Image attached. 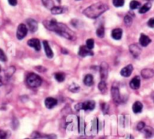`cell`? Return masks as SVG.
Listing matches in <instances>:
<instances>
[{
  "label": "cell",
  "instance_id": "cell-1",
  "mask_svg": "<svg viewBox=\"0 0 154 139\" xmlns=\"http://www.w3.org/2000/svg\"><path fill=\"white\" fill-rule=\"evenodd\" d=\"M43 24L48 30L54 32L58 35H60V36L66 38V39L74 40L75 38L74 32L71 31L65 24L59 23L55 19L45 20L43 22Z\"/></svg>",
  "mask_w": 154,
  "mask_h": 139
},
{
  "label": "cell",
  "instance_id": "cell-2",
  "mask_svg": "<svg viewBox=\"0 0 154 139\" xmlns=\"http://www.w3.org/2000/svg\"><path fill=\"white\" fill-rule=\"evenodd\" d=\"M108 9H109V7L106 4L102 2H97L86 8L83 12V14L89 18L95 19L101 16Z\"/></svg>",
  "mask_w": 154,
  "mask_h": 139
},
{
  "label": "cell",
  "instance_id": "cell-3",
  "mask_svg": "<svg viewBox=\"0 0 154 139\" xmlns=\"http://www.w3.org/2000/svg\"><path fill=\"white\" fill-rule=\"evenodd\" d=\"M42 83V79L41 77L35 73H30L27 78V84L30 87L36 88L41 86Z\"/></svg>",
  "mask_w": 154,
  "mask_h": 139
},
{
  "label": "cell",
  "instance_id": "cell-4",
  "mask_svg": "<svg viewBox=\"0 0 154 139\" xmlns=\"http://www.w3.org/2000/svg\"><path fill=\"white\" fill-rule=\"evenodd\" d=\"M96 107V102L93 100H88L84 102L78 103L75 105V109L77 111L84 110V111H92Z\"/></svg>",
  "mask_w": 154,
  "mask_h": 139
},
{
  "label": "cell",
  "instance_id": "cell-5",
  "mask_svg": "<svg viewBox=\"0 0 154 139\" xmlns=\"http://www.w3.org/2000/svg\"><path fill=\"white\" fill-rule=\"evenodd\" d=\"M27 32H28V28L27 26L23 23H20L17 27V34H16L17 39L21 40L25 38L27 35Z\"/></svg>",
  "mask_w": 154,
  "mask_h": 139
},
{
  "label": "cell",
  "instance_id": "cell-6",
  "mask_svg": "<svg viewBox=\"0 0 154 139\" xmlns=\"http://www.w3.org/2000/svg\"><path fill=\"white\" fill-rule=\"evenodd\" d=\"M111 96L113 98V100L117 104H119L122 102V98H121L119 89L117 86H112L111 88Z\"/></svg>",
  "mask_w": 154,
  "mask_h": 139
},
{
  "label": "cell",
  "instance_id": "cell-7",
  "mask_svg": "<svg viewBox=\"0 0 154 139\" xmlns=\"http://www.w3.org/2000/svg\"><path fill=\"white\" fill-rule=\"evenodd\" d=\"M78 54H79V56H82V57H85V56H93L94 53L92 51V50L89 49L86 46L82 45V46L80 47Z\"/></svg>",
  "mask_w": 154,
  "mask_h": 139
},
{
  "label": "cell",
  "instance_id": "cell-8",
  "mask_svg": "<svg viewBox=\"0 0 154 139\" xmlns=\"http://www.w3.org/2000/svg\"><path fill=\"white\" fill-rule=\"evenodd\" d=\"M108 75V66L106 63H102L100 68V77L101 81H105Z\"/></svg>",
  "mask_w": 154,
  "mask_h": 139
},
{
  "label": "cell",
  "instance_id": "cell-9",
  "mask_svg": "<svg viewBox=\"0 0 154 139\" xmlns=\"http://www.w3.org/2000/svg\"><path fill=\"white\" fill-rule=\"evenodd\" d=\"M27 45L31 48H34L37 51H39L41 50V42L38 38H31L27 42Z\"/></svg>",
  "mask_w": 154,
  "mask_h": 139
},
{
  "label": "cell",
  "instance_id": "cell-10",
  "mask_svg": "<svg viewBox=\"0 0 154 139\" xmlns=\"http://www.w3.org/2000/svg\"><path fill=\"white\" fill-rule=\"evenodd\" d=\"M129 51L132 53L135 58H137L138 57L140 54H141V50L140 47L137 45V44H132L129 46Z\"/></svg>",
  "mask_w": 154,
  "mask_h": 139
},
{
  "label": "cell",
  "instance_id": "cell-11",
  "mask_svg": "<svg viewBox=\"0 0 154 139\" xmlns=\"http://www.w3.org/2000/svg\"><path fill=\"white\" fill-rule=\"evenodd\" d=\"M27 28L32 32H35L38 30V23H37L36 20H33V19H28L27 20Z\"/></svg>",
  "mask_w": 154,
  "mask_h": 139
},
{
  "label": "cell",
  "instance_id": "cell-12",
  "mask_svg": "<svg viewBox=\"0 0 154 139\" xmlns=\"http://www.w3.org/2000/svg\"><path fill=\"white\" fill-rule=\"evenodd\" d=\"M58 102L56 99L53 97H48L45 99V104L46 106V108H48V109H52L55 107V106L57 104Z\"/></svg>",
  "mask_w": 154,
  "mask_h": 139
},
{
  "label": "cell",
  "instance_id": "cell-13",
  "mask_svg": "<svg viewBox=\"0 0 154 139\" xmlns=\"http://www.w3.org/2000/svg\"><path fill=\"white\" fill-rule=\"evenodd\" d=\"M133 71V66L132 64H129L128 66H126V67H124L123 68H122V70L120 71V75L123 77L125 78H128L130 75H132Z\"/></svg>",
  "mask_w": 154,
  "mask_h": 139
},
{
  "label": "cell",
  "instance_id": "cell-14",
  "mask_svg": "<svg viewBox=\"0 0 154 139\" xmlns=\"http://www.w3.org/2000/svg\"><path fill=\"white\" fill-rule=\"evenodd\" d=\"M129 86L132 89H137L141 86V78L139 76H135L131 80L130 83H129Z\"/></svg>",
  "mask_w": 154,
  "mask_h": 139
},
{
  "label": "cell",
  "instance_id": "cell-15",
  "mask_svg": "<svg viewBox=\"0 0 154 139\" xmlns=\"http://www.w3.org/2000/svg\"><path fill=\"white\" fill-rule=\"evenodd\" d=\"M43 46H44V48H45V54H46V56H47L49 59L53 58V50H52V49L50 48V45H49V43H48L47 41H44Z\"/></svg>",
  "mask_w": 154,
  "mask_h": 139
},
{
  "label": "cell",
  "instance_id": "cell-16",
  "mask_svg": "<svg viewBox=\"0 0 154 139\" xmlns=\"http://www.w3.org/2000/svg\"><path fill=\"white\" fill-rule=\"evenodd\" d=\"M143 130V133H144V135L146 138H151L154 136V129L153 128L150 127V126H145Z\"/></svg>",
  "mask_w": 154,
  "mask_h": 139
},
{
  "label": "cell",
  "instance_id": "cell-17",
  "mask_svg": "<svg viewBox=\"0 0 154 139\" xmlns=\"http://www.w3.org/2000/svg\"><path fill=\"white\" fill-rule=\"evenodd\" d=\"M151 42V40L148 35L144 34H141V36L139 38V43L142 47H147Z\"/></svg>",
  "mask_w": 154,
  "mask_h": 139
},
{
  "label": "cell",
  "instance_id": "cell-18",
  "mask_svg": "<svg viewBox=\"0 0 154 139\" xmlns=\"http://www.w3.org/2000/svg\"><path fill=\"white\" fill-rule=\"evenodd\" d=\"M141 74L143 78L145 79H148V78H151L153 77L154 71L151 68H144L141 71Z\"/></svg>",
  "mask_w": 154,
  "mask_h": 139
},
{
  "label": "cell",
  "instance_id": "cell-19",
  "mask_svg": "<svg viewBox=\"0 0 154 139\" xmlns=\"http://www.w3.org/2000/svg\"><path fill=\"white\" fill-rule=\"evenodd\" d=\"M123 35V30L119 28L113 30L111 32V37L115 40H119Z\"/></svg>",
  "mask_w": 154,
  "mask_h": 139
},
{
  "label": "cell",
  "instance_id": "cell-20",
  "mask_svg": "<svg viewBox=\"0 0 154 139\" xmlns=\"http://www.w3.org/2000/svg\"><path fill=\"white\" fill-rule=\"evenodd\" d=\"M143 104L141 102H135L132 105V111L135 114H139L142 111Z\"/></svg>",
  "mask_w": 154,
  "mask_h": 139
},
{
  "label": "cell",
  "instance_id": "cell-21",
  "mask_svg": "<svg viewBox=\"0 0 154 139\" xmlns=\"http://www.w3.org/2000/svg\"><path fill=\"white\" fill-rule=\"evenodd\" d=\"M83 83L86 86H91L93 85V76L92 75H86L83 79Z\"/></svg>",
  "mask_w": 154,
  "mask_h": 139
},
{
  "label": "cell",
  "instance_id": "cell-22",
  "mask_svg": "<svg viewBox=\"0 0 154 139\" xmlns=\"http://www.w3.org/2000/svg\"><path fill=\"white\" fill-rule=\"evenodd\" d=\"M50 12L53 14H61L64 13L65 9H63V7L60 6H53L51 9H50Z\"/></svg>",
  "mask_w": 154,
  "mask_h": 139
},
{
  "label": "cell",
  "instance_id": "cell-23",
  "mask_svg": "<svg viewBox=\"0 0 154 139\" xmlns=\"http://www.w3.org/2000/svg\"><path fill=\"white\" fill-rule=\"evenodd\" d=\"M98 88L99 89V91L102 93L103 95H104L107 93V84L105 81H101L100 83L99 84Z\"/></svg>",
  "mask_w": 154,
  "mask_h": 139
},
{
  "label": "cell",
  "instance_id": "cell-24",
  "mask_svg": "<svg viewBox=\"0 0 154 139\" xmlns=\"http://www.w3.org/2000/svg\"><path fill=\"white\" fill-rule=\"evenodd\" d=\"M151 6H152V5H151V3H150V2H148V3L144 4L143 6H141V8H140L139 13L140 14H145L146 12H148V11L150 9Z\"/></svg>",
  "mask_w": 154,
  "mask_h": 139
},
{
  "label": "cell",
  "instance_id": "cell-25",
  "mask_svg": "<svg viewBox=\"0 0 154 139\" xmlns=\"http://www.w3.org/2000/svg\"><path fill=\"white\" fill-rule=\"evenodd\" d=\"M54 77H55V79L58 81V82H60V83L63 82V81H65V75L64 73L63 72L56 73V74L54 75Z\"/></svg>",
  "mask_w": 154,
  "mask_h": 139
},
{
  "label": "cell",
  "instance_id": "cell-26",
  "mask_svg": "<svg viewBox=\"0 0 154 139\" xmlns=\"http://www.w3.org/2000/svg\"><path fill=\"white\" fill-rule=\"evenodd\" d=\"M43 5L46 7L47 9H51L53 6H54V4H53V0H42Z\"/></svg>",
  "mask_w": 154,
  "mask_h": 139
},
{
  "label": "cell",
  "instance_id": "cell-27",
  "mask_svg": "<svg viewBox=\"0 0 154 139\" xmlns=\"http://www.w3.org/2000/svg\"><path fill=\"white\" fill-rule=\"evenodd\" d=\"M96 35L100 38H104V28L103 26H101V27H99L96 30Z\"/></svg>",
  "mask_w": 154,
  "mask_h": 139
},
{
  "label": "cell",
  "instance_id": "cell-28",
  "mask_svg": "<svg viewBox=\"0 0 154 139\" xmlns=\"http://www.w3.org/2000/svg\"><path fill=\"white\" fill-rule=\"evenodd\" d=\"M141 5V3H140L138 1H136V0H132L131 1L130 4H129V7H130V9L132 10H135V9H138Z\"/></svg>",
  "mask_w": 154,
  "mask_h": 139
},
{
  "label": "cell",
  "instance_id": "cell-29",
  "mask_svg": "<svg viewBox=\"0 0 154 139\" xmlns=\"http://www.w3.org/2000/svg\"><path fill=\"white\" fill-rule=\"evenodd\" d=\"M68 89L71 92H72V93H77V92H78L80 90V86L78 84H76L73 83L68 86Z\"/></svg>",
  "mask_w": 154,
  "mask_h": 139
},
{
  "label": "cell",
  "instance_id": "cell-30",
  "mask_svg": "<svg viewBox=\"0 0 154 139\" xmlns=\"http://www.w3.org/2000/svg\"><path fill=\"white\" fill-rule=\"evenodd\" d=\"M124 23L127 27H130L132 23V17L129 15H126L124 17Z\"/></svg>",
  "mask_w": 154,
  "mask_h": 139
},
{
  "label": "cell",
  "instance_id": "cell-31",
  "mask_svg": "<svg viewBox=\"0 0 154 139\" xmlns=\"http://www.w3.org/2000/svg\"><path fill=\"white\" fill-rule=\"evenodd\" d=\"M94 40L93 38H89L86 42V46L90 50H93V48H94Z\"/></svg>",
  "mask_w": 154,
  "mask_h": 139
},
{
  "label": "cell",
  "instance_id": "cell-32",
  "mask_svg": "<svg viewBox=\"0 0 154 139\" xmlns=\"http://www.w3.org/2000/svg\"><path fill=\"white\" fill-rule=\"evenodd\" d=\"M125 3V0H113V4L115 7H122Z\"/></svg>",
  "mask_w": 154,
  "mask_h": 139
},
{
  "label": "cell",
  "instance_id": "cell-33",
  "mask_svg": "<svg viewBox=\"0 0 154 139\" xmlns=\"http://www.w3.org/2000/svg\"><path fill=\"white\" fill-rule=\"evenodd\" d=\"M14 71H15V68H14V67H10V68H9L6 70V71H5V75H6L7 77H12V75H13Z\"/></svg>",
  "mask_w": 154,
  "mask_h": 139
},
{
  "label": "cell",
  "instance_id": "cell-34",
  "mask_svg": "<svg viewBox=\"0 0 154 139\" xmlns=\"http://www.w3.org/2000/svg\"><path fill=\"white\" fill-rule=\"evenodd\" d=\"M0 61L6 62L7 61V56L5 53H4L2 49H0Z\"/></svg>",
  "mask_w": 154,
  "mask_h": 139
},
{
  "label": "cell",
  "instance_id": "cell-35",
  "mask_svg": "<svg viewBox=\"0 0 154 139\" xmlns=\"http://www.w3.org/2000/svg\"><path fill=\"white\" fill-rule=\"evenodd\" d=\"M101 110H102L104 114H107V113L108 112V109H109V106H108V104H107L106 103H102V104H101Z\"/></svg>",
  "mask_w": 154,
  "mask_h": 139
},
{
  "label": "cell",
  "instance_id": "cell-36",
  "mask_svg": "<svg viewBox=\"0 0 154 139\" xmlns=\"http://www.w3.org/2000/svg\"><path fill=\"white\" fill-rule=\"evenodd\" d=\"M8 133L4 130H0V139H7L8 138Z\"/></svg>",
  "mask_w": 154,
  "mask_h": 139
},
{
  "label": "cell",
  "instance_id": "cell-37",
  "mask_svg": "<svg viewBox=\"0 0 154 139\" xmlns=\"http://www.w3.org/2000/svg\"><path fill=\"white\" fill-rule=\"evenodd\" d=\"M145 123L144 122H139L137 125V129L138 131H142V129L145 127Z\"/></svg>",
  "mask_w": 154,
  "mask_h": 139
},
{
  "label": "cell",
  "instance_id": "cell-38",
  "mask_svg": "<svg viewBox=\"0 0 154 139\" xmlns=\"http://www.w3.org/2000/svg\"><path fill=\"white\" fill-rule=\"evenodd\" d=\"M148 25L150 28H154V18H151L148 20Z\"/></svg>",
  "mask_w": 154,
  "mask_h": 139
},
{
  "label": "cell",
  "instance_id": "cell-39",
  "mask_svg": "<svg viewBox=\"0 0 154 139\" xmlns=\"http://www.w3.org/2000/svg\"><path fill=\"white\" fill-rule=\"evenodd\" d=\"M8 1H9V3L12 6H15L17 4V0H8Z\"/></svg>",
  "mask_w": 154,
  "mask_h": 139
},
{
  "label": "cell",
  "instance_id": "cell-40",
  "mask_svg": "<svg viewBox=\"0 0 154 139\" xmlns=\"http://www.w3.org/2000/svg\"><path fill=\"white\" fill-rule=\"evenodd\" d=\"M35 68H36V69L38 70V71H41V72H43V71H46V68H44V67H42V66H38V67H35Z\"/></svg>",
  "mask_w": 154,
  "mask_h": 139
},
{
  "label": "cell",
  "instance_id": "cell-41",
  "mask_svg": "<svg viewBox=\"0 0 154 139\" xmlns=\"http://www.w3.org/2000/svg\"><path fill=\"white\" fill-rule=\"evenodd\" d=\"M62 53L67 54V53H68V50H65H65H64V49H62Z\"/></svg>",
  "mask_w": 154,
  "mask_h": 139
},
{
  "label": "cell",
  "instance_id": "cell-42",
  "mask_svg": "<svg viewBox=\"0 0 154 139\" xmlns=\"http://www.w3.org/2000/svg\"><path fill=\"white\" fill-rule=\"evenodd\" d=\"M2 79H1V78H0V86H2Z\"/></svg>",
  "mask_w": 154,
  "mask_h": 139
},
{
  "label": "cell",
  "instance_id": "cell-43",
  "mask_svg": "<svg viewBox=\"0 0 154 139\" xmlns=\"http://www.w3.org/2000/svg\"><path fill=\"white\" fill-rule=\"evenodd\" d=\"M56 1H57V2H58L59 3H60V2H61V0H56Z\"/></svg>",
  "mask_w": 154,
  "mask_h": 139
},
{
  "label": "cell",
  "instance_id": "cell-44",
  "mask_svg": "<svg viewBox=\"0 0 154 139\" xmlns=\"http://www.w3.org/2000/svg\"><path fill=\"white\" fill-rule=\"evenodd\" d=\"M153 99H154V93H153Z\"/></svg>",
  "mask_w": 154,
  "mask_h": 139
},
{
  "label": "cell",
  "instance_id": "cell-45",
  "mask_svg": "<svg viewBox=\"0 0 154 139\" xmlns=\"http://www.w3.org/2000/svg\"><path fill=\"white\" fill-rule=\"evenodd\" d=\"M0 71H1V66H0Z\"/></svg>",
  "mask_w": 154,
  "mask_h": 139
},
{
  "label": "cell",
  "instance_id": "cell-46",
  "mask_svg": "<svg viewBox=\"0 0 154 139\" xmlns=\"http://www.w3.org/2000/svg\"><path fill=\"white\" fill-rule=\"evenodd\" d=\"M25 139H30V138H25Z\"/></svg>",
  "mask_w": 154,
  "mask_h": 139
},
{
  "label": "cell",
  "instance_id": "cell-47",
  "mask_svg": "<svg viewBox=\"0 0 154 139\" xmlns=\"http://www.w3.org/2000/svg\"><path fill=\"white\" fill-rule=\"evenodd\" d=\"M148 1H151V0H148Z\"/></svg>",
  "mask_w": 154,
  "mask_h": 139
}]
</instances>
